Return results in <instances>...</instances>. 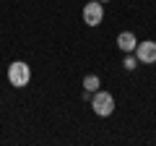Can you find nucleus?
Here are the masks:
<instances>
[{
	"label": "nucleus",
	"mask_w": 156,
	"mask_h": 146,
	"mask_svg": "<svg viewBox=\"0 0 156 146\" xmlns=\"http://www.w3.org/2000/svg\"><path fill=\"white\" fill-rule=\"evenodd\" d=\"M8 81H11V86H16V89L29 86V81H31V68H29V63L13 60L11 65H8Z\"/></svg>",
	"instance_id": "obj_1"
},
{
	"label": "nucleus",
	"mask_w": 156,
	"mask_h": 146,
	"mask_svg": "<svg viewBox=\"0 0 156 146\" xmlns=\"http://www.w3.org/2000/svg\"><path fill=\"white\" fill-rule=\"evenodd\" d=\"M81 16H83L86 26H99V24L104 21V5H101V0H91V3H86Z\"/></svg>",
	"instance_id": "obj_3"
},
{
	"label": "nucleus",
	"mask_w": 156,
	"mask_h": 146,
	"mask_svg": "<svg viewBox=\"0 0 156 146\" xmlns=\"http://www.w3.org/2000/svg\"><path fill=\"white\" fill-rule=\"evenodd\" d=\"M135 57H138V63H143V65H154V63H156V42L154 39L138 42V47H135Z\"/></svg>",
	"instance_id": "obj_4"
},
{
	"label": "nucleus",
	"mask_w": 156,
	"mask_h": 146,
	"mask_svg": "<svg viewBox=\"0 0 156 146\" xmlns=\"http://www.w3.org/2000/svg\"><path fill=\"white\" fill-rule=\"evenodd\" d=\"M91 110H94L99 118H109L112 112H115V97L109 94V91H94L91 94Z\"/></svg>",
	"instance_id": "obj_2"
},
{
	"label": "nucleus",
	"mask_w": 156,
	"mask_h": 146,
	"mask_svg": "<svg viewBox=\"0 0 156 146\" xmlns=\"http://www.w3.org/2000/svg\"><path fill=\"white\" fill-rule=\"evenodd\" d=\"M99 86H101V81H99V76H96V73H89V76L83 78V89L91 91V94H94V91H99Z\"/></svg>",
	"instance_id": "obj_6"
},
{
	"label": "nucleus",
	"mask_w": 156,
	"mask_h": 146,
	"mask_svg": "<svg viewBox=\"0 0 156 146\" xmlns=\"http://www.w3.org/2000/svg\"><path fill=\"white\" fill-rule=\"evenodd\" d=\"M101 3H107V0H101Z\"/></svg>",
	"instance_id": "obj_8"
},
{
	"label": "nucleus",
	"mask_w": 156,
	"mask_h": 146,
	"mask_svg": "<svg viewBox=\"0 0 156 146\" xmlns=\"http://www.w3.org/2000/svg\"><path fill=\"white\" fill-rule=\"evenodd\" d=\"M117 47L122 52H135V47H138V39H135L133 31H120L117 34Z\"/></svg>",
	"instance_id": "obj_5"
},
{
	"label": "nucleus",
	"mask_w": 156,
	"mask_h": 146,
	"mask_svg": "<svg viewBox=\"0 0 156 146\" xmlns=\"http://www.w3.org/2000/svg\"><path fill=\"white\" fill-rule=\"evenodd\" d=\"M122 68H125V71H135V68H138V57H135V52H128V57L122 60Z\"/></svg>",
	"instance_id": "obj_7"
}]
</instances>
